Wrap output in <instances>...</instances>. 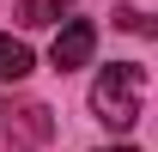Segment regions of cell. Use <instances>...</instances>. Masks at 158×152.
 <instances>
[{
    "instance_id": "cell-5",
    "label": "cell",
    "mask_w": 158,
    "mask_h": 152,
    "mask_svg": "<svg viewBox=\"0 0 158 152\" xmlns=\"http://www.w3.org/2000/svg\"><path fill=\"white\" fill-rule=\"evenodd\" d=\"M110 152H140V146H110Z\"/></svg>"
},
{
    "instance_id": "cell-4",
    "label": "cell",
    "mask_w": 158,
    "mask_h": 152,
    "mask_svg": "<svg viewBox=\"0 0 158 152\" xmlns=\"http://www.w3.org/2000/svg\"><path fill=\"white\" fill-rule=\"evenodd\" d=\"M31 73V49H24L19 37H0V85H12V79Z\"/></svg>"
},
{
    "instance_id": "cell-1",
    "label": "cell",
    "mask_w": 158,
    "mask_h": 152,
    "mask_svg": "<svg viewBox=\"0 0 158 152\" xmlns=\"http://www.w3.org/2000/svg\"><path fill=\"white\" fill-rule=\"evenodd\" d=\"M140 103H146V67L140 61H110L91 85V110H98L103 128H134L140 122Z\"/></svg>"
},
{
    "instance_id": "cell-2",
    "label": "cell",
    "mask_w": 158,
    "mask_h": 152,
    "mask_svg": "<svg viewBox=\"0 0 158 152\" xmlns=\"http://www.w3.org/2000/svg\"><path fill=\"white\" fill-rule=\"evenodd\" d=\"M91 49H98V24H91V19H67L55 31V43H49V61H55L61 73H73V67L91 61Z\"/></svg>"
},
{
    "instance_id": "cell-3",
    "label": "cell",
    "mask_w": 158,
    "mask_h": 152,
    "mask_svg": "<svg viewBox=\"0 0 158 152\" xmlns=\"http://www.w3.org/2000/svg\"><path fill=\"white\" fill-rule=\"evenodd\" d=\"M6 134H24V140H43V134H49V110H43V103H24V110H6Z\"/></svg>"
}]
</instances>
